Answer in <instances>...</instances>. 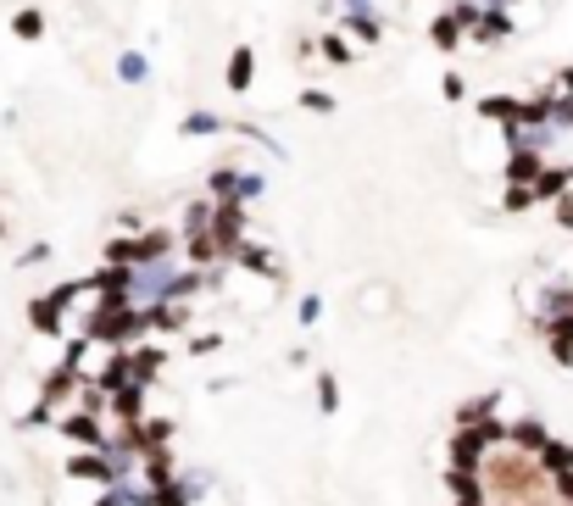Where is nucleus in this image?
<instances>
[{
  "mask_svg": "<svg viewBox=\"0 0 573 506\" xmlns=\"http://www.w3.org/2000/svg\"><path fill=\"white\" fill-rule=\"evenodd\" d=\"M557 223L573 229V189H562V195H557Z\"/></svg>",
  "mask_w": 573,
  "mask_h": 506,
  "instance_id": "dca6fc26",
  "label": "nucleus"
},
{
  "mask_svg": "<svg viewBox=\"0 0 573 506\" xmlns=\"http://www.w3.org/2000/svg\"><path fill=\"white\" fill-rule=\"evenodd\" d=\"M301 106L306 112H334V95L329 89H301Z\"/></svg>",
  "mask_w": 573,
  "mask_h": 506,
  "instance_id": "ddd939ff",
  "label": "nucleus"
},
{
  "mask_svg": "<svg viewBox=\"0 0 573 506\" xmlns=\"http://www.w3.org/2000/svg\"><path fill=\"white\" fill-rule=\"evenodd\" d=\"M317 50H323L329 68H351V61H357V50H351V40H345V34H323V40H317Z\"/></svg>",
  "mask_w": 573,
  "mask_h": 506,
  "instance_id": "39448f33",
  "label": "nucleus"
},
{
  "mask_svg": "<svg viewBox=\"0 0 573 506\" xmlns=\"http://www.w3.org/2000/svg\"><path fill=\"white\" fill-rule=\"evenodd\" d=\"M468 34H473V45H501L506 34H513V23H506L501 6H479V17L468 23Z\"/></svg>",
  "mask_w": 573,
  "mask_h": 506,
  "instance_id": "f257e3e1",
  "label": "nucleus"
},
{
  "mask_svg": "<svg viewBox=\"0 0 573 506\" xmlns=\"http://www.w3.org/2000/svg\"><path fill=\"white\" fill-rule=\"evenodd\" d=\"M68 434L78 439V446H101V423H95V412H78V418H68Z\"/></svg>",
  "mask_w": 573,
  "mask_h": 506,
  "instance_id": "6e6552de",
  "label": "nucleus"
},
{
  "mask_svg": "<svg viewBox=\"0 0 573 506\" xmlns=\"http://www.w3.org/2000/svg\"><path fill=\"white\" fill-rule=\"evenodd\" d=\"M184 250H189V262H201V267H206V262H223V257H229V250H223V239H217L212 229H206V234H189V245H184Z\"/></svg>",
  "mask_w": 573,
  "mask_h": 506,
  "instance_id": "20e7f679",
  "label": "nucleus"
},
{
  "mask_svg": "<svg viewBox=\"0 0 573 506\" xmlns=\"http://www.w3.org/2000/svg\"><path fill=\"white\" fill-rule=\"evenodd\" d=\"M223 129H229V122H223L217 112H189L184 117V134H223Z\"/></svg>",
  "mask_w": 573,
  "mask_h": 506,
  "instance_id": "9d476101",
  "label": "nucleus"
},
{
  "mask_svg": "<svg viewBox=\"0 0 573 506\" xmlns=\"http://www.w3.org/2000/svg\"><path fill=\"white\" fill-rule=\"evenodd\" d=\"M250 84H257V50H245V45H240V50H229V89L245 95Z\"/></svg>",
  "mask_w": 573,
  "mask_h": 506,
  "instance_id": "7ed1b4c3",
  "label": "nucleus"
},
{
  "mask_svg": "<svg viewBox=\"0 0 573 506\" xmlns=\"http://www.w3.org/2000/svg\"><path fill=\"white\" fill-rule=\"evenodd\" d=\"M12 34H17V40H40V34H45V12H40V6H23V12L12 17Z\"/></svg>",
  "mask_w": 573,
  "mask_h": 506,
  "instance_id": "423d86ee",
  "label": "nucleus"
},
{
  "mask_svg": "<svg viewBox=\"0 0 573 506\" xmlns=\"http://www.w3.org/2000/svg\"><path fill=\"white\" fill-rule=\"evenodd\" d=\"M212 212H217V201L206 195V201H196L184 212V234H206V223H212Z\"/></svg>",
  "mask_w": 573,
  "mask_h": 506,
  "instance_id": "1a4fd4ad",
  "label": "nucleus"
},
{
  "mask_svg": "<svg viewBox=\"0 0 573 506\" xmlns=\"http://www.w3.org/2000/svg\"><path fill=\"white\" fill-rule=\"evenodd\" d=\"M117 73H123V84H145V73H150V68H145V56H134V50H129V56L117 61Z\"/></svg>",
  "mask_w": 573,
  "mask_h": 506,
  "instance_id": "f8f14e48",
  "label": "nucleus"
},
{
  "mask_svg": "<svg viewBox=\"0 0 573 506\" xmlns=\"http://www.w3.org/2000/svg\"><path fill=\"white\" fill-rule=\"evenodd\" d=\"M73 473H78V479H112V462L106 456H73Z\"/></svg>",
  "mask_w": 573,
  "mask_h": 506,
  "instance_id": "9b49d317",
  "label": "nucleus"
},
{
  "mask_svg": "<svg viewBox=\"0 0 573 506\" xmlns=\"http://www.w3.org/2000/svg\"><path fill=\"white\" fill-rule=\"evenodd\" d=\"M345 28H351V34H357L362 45H378V40H385V28H378V17H373V12H351V17H345Z\"/></svg>",
  "mask_w": 573,
  "mask_h": 506,
  "instance_id": "0eeeda50",
  "label": "nucleus"
},
{
  "mask_svg": "<svg viewBox=\"0 0 573 506\" xmlns=\"http://www.w3.org/2000/svg\"><path fill=\"white\" fill-rule=\"evenodd\" d=\"M429 40H434V50H445V56H451V50H462V40H468V23H462L451 6H445V12L429 23Z\"/></svg>",
  "mask_w": 573,
  "mask_h": 506,
  "instance_id": "f03ea898",
  "label": "nucleus"
},
{
  "mask_svg": "<svg viewBox=\"0 0 573 506\" xmlns=\"http://www.w3.org/2000/svg\"><path fill=\"white\" fill-rule=\"evenodd\" d=\"M351 12H373V0H351Z\"/></svg>",
  "mask_w": 573,
  "mask_h": 506,
  "instance_id": "f3484780",
  "label": "nucleus"
},
{
  "mask_svg": "<svg viewBox=\"0 0 573 506\" xmlns=\"http://www.w3.org/2000/svg\"><path fill=\"white\" fill-rule=\"evenodd\" d=\"M440 95H445V101H462V95H468L462 73H445V78H440Z\"/></svg>",
  "mask_w": 573,
  "mask_h": 506,
  "instance_id": "4468645a",
  "label": "nucleus"
},
{
  "mask_svg": "<svg viewBox=\"0 0 573 506\" xmlns=\"http://www.w3.org/2000/svg\"><path fill=\"white\" fill-rule=\"evenodd\" d=\"M317 395H323V412H334V401H340V384H334V378L323 373V378H317Z\"/></svg>",
  "mask_w": 573,
  "mask_h": 506,
  "instance_id": "2eb2a0df",
  "label": "nucleus"
}]
</instances>
